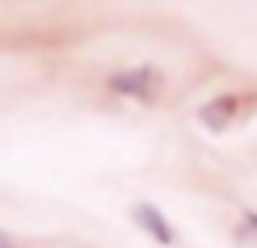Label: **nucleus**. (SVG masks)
Wrapping results in <instances>:
<instances>
[{"mask_svg": "<svg viewBox=\"0 0 257 248\" xmlns=\"http://www.w3.org/2000/svg\"><path fill=\"white\" fill-rule=\"evenodd\" d=\"M131 214H135V223H139V227H148V231H152L160 244H173V227L165 223V214H160V210L152 206V202H139V206H135Z\"/></svg>", "mask_w": 257, "mask_h": 248, "instance_id": "nucleus-2", "label": "nucleus"}, {"mask_svg": "<svg viewBox=\"0 0 257 248\" xmlns=\"http://www.w3.org/2000/svg\"><path fill=\"white\" fill-rule=\"evenodd\" d=\"M110 89L114 93H122V97H152L160 89V76L152 68H139V72H118V76L110 80Z\"/></svg>", "mask_w": 257, "mask_h": 248, "instance_id": "nucleus-1", "label": "nucleus"}, {"mask_svg": "<svg viewBox=\"0 0 257 248\" xmlns=\"http://www.w3.org/2000/svg\"><path fill=\"white\" fill-rule=\"evenodd\" d=\"M0 248H17V244H13V240H9V235H5V231H0Z\"/></svg>", "mask_w": 257, "mask_h": 248, "instance_id": "nucleus-3", "label": "nucleus"}]
</instances>
